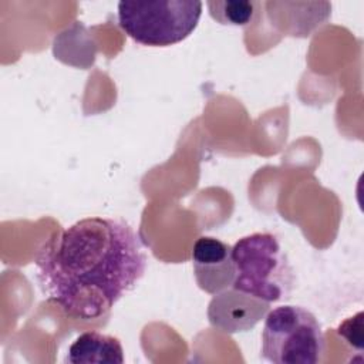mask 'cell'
Returning a JSON list of instances; mask_svg holds the SVG:
<instances>
[{
    "instance_id": "5",
    "label": "cell",
    "mask_w": 364,
    "mask_h": 364,
    "mask_svg": "<svg viewBox=\"0 0 364 364\" xmlns=\"http://www.w3.org/2000/svg\"><path fill=\"white\" fill-rule=\"evenodd\" d=\"M192 266L198 286L206 293L216 294L232 287L235 282L232 246L216 237L196 239L192 247Z\"/></svg>"
},
{
    "instance_id": "4",
    "label": "cell",
    "mask_w": 364,
    "mask_h": 364,
    "mask_svg": "<svg viewBox=\"0 0 364 364\" xmlns=\"http://www.w3.org/2000/svg\"><path fill=\"white\" fill-rule=\"evenodd\" d=\"M326 340L316 316L300 306H279L264 318L262 355L274 364H316Z\"/></svg>"
},
{
    "instance_id": "3",
    "label": "cell",
    "mask_w": 364,
    "mask_h": 364,
    "mask_svg": "<svg viewBox=\"0 0 364 364\" xmlns=\"http://www.w3.org/2000/svg\"><path fill=\"white\" fill-rule=\"evenodd\" d=\"M202 3L196 0L119 1L118 23L132 40L151 47L183 41L196 28Z\"/></svg>"
},
{
    "instance_id": "6",
    "label": "cell",
    "mask_w": 364,
    "mask_h": 364,
    "mask_svg": "<svg viewBox=\"0 0 364 364\" xmlns=\"http://www.w3.org/2000/svg\"><path fill=\"white\" fill-rule=\"evenodd\" d=\"M269 304L232 287L213 296L208 306V318L213 327L226 333L247 331L269 311Z\"/></svg>"
},
{
    "instance_id": "1",
    "label": "cell",
    "mask_w": 364,
    "mask_h": 364,
    "mask_svg": "<svg viewBox=\"0 0 364 364\" xmlns=\"http://www.w3.org/2000/svg\"><path fill=\"white\" fill-rule=\"evenodd\" d=\"M37 279L67 316L98 318L144 277L146 256L121 219L84 218L51 239L37 256Z\"/></svg>"
},
{
    "instance_id": "2",
    "label": "cell",
    "mask_w": 364,
    "mask_h": 364,
    "mask_svg": "<svg viewBox=\"0 0 364 364\" xmlns=\"http://www.w3.org/2000/svg\"><path fill=\"white\" fill-rule=\"evenodd\" d=\"M232 259L233 289L267 303L290 297L294 270L274 235L252 233L240 237L232 246Z\"/></svg>"
},
{
    "instance_id": "8",
    "label": "cell",
    "mask_w": 364,
    "mask_h": 364,
    "mask_svg": "<svg viewBox=\"0 0 364 364\" xmlns=\"http://www.w3.org/2000/svg\"><path fill=\"white\" fill-rule=\"evenodd\" d=\"M210 17L225 26H247L255 14L257 3L246 0H216L206 3Z\"/></svg>"
},
{
    "instance_id": "7",
    "label": "cell",
    "mask_w": 364,
    "mask_h": 364,
    "mask_svg": "<svg viewBox=\"0 0 364 364\" xmlns=\"http://www.w3.org/2000/svg\"><path fill=\"white\" fill-rule=\"evenodd\" d=\"M65 361L73 364H122L124 350L117 337L87 331L70 346Z\"/></svg>"
}]
</instances>
